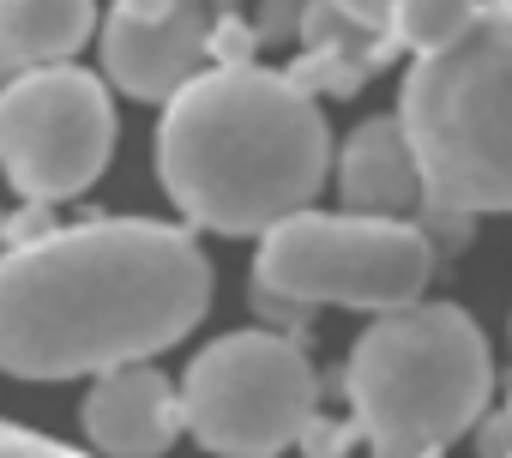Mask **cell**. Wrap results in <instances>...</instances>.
<instances>
[{"instance_id":"cell-19","label":"cell","mask_w":512,"mask_h":458,"mask_svg":"<svg viewBox=\"0 0 512 458\" xmlns=\"http://www.w3.org/2000/svg\"><path fill=\"white\" fill-rule=\"evenodd\" d=\"M0 254H7V211H0Z\"/></svg>"},{"instance_id":"cell-6","label":"cell","mask_w":512,"mask_h":458,"mask_svg":"<svg viewBox=\"0 0 512 458\" xmlns=\"http://www.w3.org/2000/svg\"><path fill=\"white\" fill-rule=\"evenodd\" d=\"M187 434L217 458H278L320 416V380L296 338L229 332L181 374Z\"/></svg>"},{"instance_id":"cell-2","label":"cell","mask_w":512,"mask_h":458,"mask_svg":"<svg viewBox=\"0 0 512 458\" xmlns=\"http://www.w3.org/2000/svg\"><path fill=\"white\" fill-rule=\"evenodd\" d=\"M332 127L320 97L290 73L205 67L169 97L157 127V175L187 223L217 236H266L308 211L332 175Z\"/></svg>"},{"instance_id":"cell-3","label":"cell","mask_w":512,"mask_h":458,"mask_svg":"<svg viewBox=\"0 0 512 458\" xmlns=\"http://www.w3.org/2000/svg\"><path fill=\"white\" fill-rule=\"evenodd\" d=\"M344 392L374 458H440L488 416L494 356L458 302H410L356 338Z\"/></svg>"},{"instance_id":"cell-14","label":"cell","mask_w":512,"mask_h":458,"mask_svg":"<svg viewBox=\"0 0 512 458\" xmlns=\"http://www.w3.org/2000/svg\"><path fill=\"white\" fill-rule=\"evenodd\" d=\"M0 458H97V452H79V446H61L37 428H19V422H0Z\"/></svg>"},{"instance_id":"cell-8","label":"cell","mask_w":512,"mask_h":458,"mask_svg":"<svg viewBox=\"0 0 512 458\" xmlns=\"http://www.w3.org/2000/svg\"><path fill=\"white\" fill-rule=\"evenodd\" d=\"M211 25L205 0H115L103 19V73L139 103H169L205 73Z\"/></svg>"},{"instance_id":"cell-17","label":"cell","mask_w":512,"mask_h":458,"mask_svg":"<svg viewBox=\"0 0 512 458\" xmlns=\"http://www.w3.org/2000/svg\"><path fill=\"white\" fill-rule=\"evenodd\" d=\"M476 446H482V458H506L512 452V404L476 422Z\"/></svg>"},{"instance_id":"cell-12","label":"cell","mask_w":512,"mask_h":458,"mask_svg":"<svg viewBox=\"0 0 512 458\" xmlns=\"http://www.w3.org/2000/svg\"><path fill=\"white\" fill-rule=\"evenodd\" d=\"M476 13H482V0H398L392 37H398V49H410V55H434V49L458 43Z\"/></svg>"},{"instance_id":"cell-15","label":"cell","mask_w":512,"mask_h":458,"mask_svg":"<svg viewBox=\"0 0 512 458\" xmlns=\"http://www.w3.org/2000/svg\"><path fill=\"white\" fill-rule=\"evenodd\" d=\"M356 434H362V422H326V416H314L296 446H302L308 458H344V452L356 446Z\"/></svg>"},{"instance_id":"cell-16","label":"cell","mask_w":512,"mask_h":458,"mask_svg":"<svg viewBox=\"0 0 512 458\" xmlns=\"http://www.w3.org/2000/svg\"><path fill=\"white\" fill-rule=\"evenodd\" d=\"M43 236H55V211H49V199H25V211L7 217V248L43 242Z\"/></svg>"},{"instance_id":"cell-9","label":"cell","mask_w":512,"mask_h":458,"mask_svg":"<svg viewBox=\"0 0 512 458\" xmlns=\"http://www.w3.org/2000/svg\"><path fill=\"white\" fill-rule=\"evenodd\" d=\"M175 434H187V410L169 374L145 362L97 374L85 398V440L103 458H157L163 446H175Z\"/></svg>"},{"instance_id":"cell-5","label":"cell","mask_w":512,"mask_h":458,"mask_svg":"<svg viewBox=\"0 0 512 458\" xmlns=\"http://www.w3.org/2000/svg\"><path fill=\"white\" fill-rule=\"evenodd\" d=\"M434 236L410 217L296 211L260 236L253 290L266 308H362L392 314L434 284Z\"/></svg>"},{"instance_id":"cell-1","label":"cell","mask_w":512,"mask_h":458,"mask_svg":"<svg viewBox=\"0 0 512 458\" xmlns=\"http://www.w3.org/2000/svg\"><path fill=\"white\" fill-rule=\"evenodd\" d=\"M205 308L211 260L187 229L91 217L0 254V374H109L181 344Z\"/></svg>"},{"instance_id":"cell-7","label":"cell","mask_w":512,"mask_h":458,"mask_svg":"<svg viewBox=\"0 0 512 458\" xmlns=\"http://www.w3.org/2000/svg\"><path fill=\"white\" fill-rule=\"evenodd\" d=\"M115 151V103L85 67H31L0 85V169L19 199L85 193Z\"/></svg>"},{"instance_id":"cell-4","label":"cell","mask_w":512,"mask_h":458,"mask_svg":"<svg viewBox=\"0 0 512 458\" xmlns=\"http://www.w3.org/2000/svg\"><path fill=\"white\" fill-rule=\"evenodd\" d=\"M428 205L512 211V0H482L458 43L416 55L398 91Z\"/></svg>"},{"instance_id":"cell-11","label":"cell","mask_w":512,"mask_h":458,"mask_svg":"<svg viewBox=\"0 0 512 458\" xmlns=\"http://www.w3.org/2000/svg\"><path fill=\"white\" fill-rule=\"evenodd\" d=\"M97 31V0H0V79L61 67Z\"/></svg>"},{"instance_id":"cell-18","label":"cell","mask_w":512,"mask_h":458,"mask_svg":"<svg viewBox=\"0 0 512 458\" xmlns=\"http://www.w3.org/2000/svg\"><path fill=\"white\" fill-rule=\"evenodd\" d=\"M332 7H338L344 19H356V25H368V31H386V37H392V13H398V0H332Z\"/></svg>"},{"instance_id":"cell-20","label":"cell","mask_w":512,"mask_h":458,"mask_svg":"<svg viewBox=\"0 0 512 458\" xmlns=\"http://www.w3.org/2000/svg\"><path fill=\"white\" fill-rule=\"evenodd\" d=\"M506 458H512V452H506Z\"/></svg>"},{"instance_id":"cell-10","label":"cell","mask_w":512,"mask_h":458,"mask_svg":"<svg viewBox=\"0 0 512 458\" xmlns=\"http://www.w3.org/2000/svg\"><path fill=\"white\" fill-rule=\"evenodd\" d=\"M338 199L350 211H368V217H410L416 205H428V181H422V163H416V145L404 133L398 115H374L362 121L344 151H338Z\"/></svg>"},{"instance_id":"cell-13","label":"cell","mask_w":512,"mask_h":458,"mask_svg":"<svg viewBox=\"0 0 512 458\" xmlns=\"http://www.w3.org/2000/svg\"><path fill=\"white\" fill-rule=\"evenodd\" d=\"M260 43H266L260 25H247V19H235V13H223V19L211 25V61H217V67H247Z\"/></svg>"}]
</instances>
